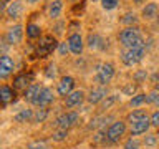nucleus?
<instances>
[{
    "mask_svg": "<svg viewBox=\"0 0 159 149\" xmlns=\"http://www.w3.org/2000/svg\"><path fill=\"white\" fill-rule=\"evenodd\" d=\"M118 38H119V43L124 48H134V47H143L144 45V40L136 27H128V28L121 30Z\"/></svg>",
    "mask_w": 159,
    "mask_h": 149,
    "instance_id": "1",
    "label": "nucleus"
},
{
    "mask_svg": "<svg viewBox=\"0 0 159 149\" xmlns=\"http://www.w3.org/2000/svg\"><path fill=\"white\" fill-rule=\"evenodd\" d=\"M144 58V45L143 47H134V48H124L121 53V61L126 66H134Z\"/></svg>",
    "mask_w": 159,
    "mask_h": 149,
    "instance_id": "2",
    "label": "nucleus"
},
{
    "mask_svg": "<svg viewBox=\"0 0 159 149\" xmlns=\"http://www.w3.org/2000/svg\"><path fill=\"white\" fill-rule=\"evenodd\" d=\"M124 134H126V123L124 121H114L111 123V126L106 129V141L109 144H116L119 142Z\"/></svg>",
    "mask_w": 159,
    "mask_h": 149,
    "instance_id": "3",
    "label": "nucleus"
},
{
    "mask_svg": "<svg viewBox=\"0 0 159 149\" xmlns=\"http://www.w3.org/2000/svg\"><path fill=\"white\" fill-rule=\"evenodd\" d=\"M57 40H55L52 35H47V37H43L40 40V43L37 45V56L38 58H45L48 56L50 53L55 52V48H57Z\"/></svg>",
    "mask_w": 159,
    "mask_h": 149,
    "instance_id": "4",
    "label": "nucleus"
},
{
    "mask_svg": "<svg viewBox=\"0 0 159 149\" xmlns=\"http://www.w3.org/2000/svg\"><path fill=\"white\" fill-rule=\"evenodd\" d=\"M114 76V66L111 63H101L96 70V81L99 84H108Z\"/></svg>",
    "mask_w": 159,
    "mask_h": 149,
    "instance_id": "5",
    "label": "nucleus"
},
{
    "mask_svg": "<svg viewBox=\"0 0 159 149\" xmlns=\"http://www.w3.org/2000/svg\"><path fill=\"white\" fill-rule=\"evenodd\" d=\"M80 121V114L78 113H75V111H68V113H65V114H61L58 119H57V126H58V129H68L71 128V126H75Z\"/></svg>",
    "mask_w": 159,
    "mask_h": 149,
    "instance_id": "6",
    "label": "nucleus"
},
{
    "mask_svg": "<svg viewBox=\"0 0 159 149\" xmlns=\"http://www.w3.org/2000/svg\"><path fill=\"white\" fill-rule=\"evenodd\" d=\"M55 101V94H53V91L50 88H43L42 89V93L38 94V98L35 99V106H38V108H47V106H50Z\"/></svg>",
    "mask_w": 159,
    "mask_h": 149,
    "instance_id": "7",
    "label": "nucleus"
},
{
    "mask_svg": "<svg viewBox=\"0 0 159 149\" xmlns=\"http://www.w3.org/2000/svg\"><path fill=\"white\" fill-rule=\"evenodd\" d=\"M23 38V28L20 27V25H15V27H10L7 30V33H5V40H7V43L10 45H15V43H20Z\"/></svg>",
    "mask_w": 159,
    "mask_h": 149,
    "instance_id": "8",
    "label": "nucleus"
},
{
    "mask_svg": "<svg viewBox=\"0 0 159 149\" xmlns=\"http://www.w3.org/2000/svg\"><path fill=\"white\" fill-rule=\"evenodd\" d=\"M73 88H75V79L71 76H63L61 79H60V83H58L57 91H58L60 96L66 98L70 93H73Z\"/></svg>",
    "mask_w": 159,
    "mask_h": 149,
    "instance_id": "9",
    "label": "nucleus"
},
{
    "mask_svg": "<svg viewBox=\"0 0 159 149\" xmlns=\"http://www.w3.org/2000/svg\"><path fill=\"white\" fill-rule=\"evenodd\" d=\"M68 45H70V50H71L73 55H81L83 52V38L80 33H71L68 37Z\"/></svg>",
    "mask_w": 159,
    "mask_h": 149,
    "instance_id": "10",
    "label": "nucleus"
},
{
    "mask_svg": "<svg viewBox=\"0 0 159 149\" xmlns=\"http://www.w3.org/2000/svg\"><path fill=\"white\" fill-rule=\"evenodd\" d=\"M13 68H15L13 60L10 58L8 55H3V56L0 58V78L5 79V78H7L10 73L13 71Z\"/></svg>",
    "mask_w": 159,
    "mask_h": 149,
    "instance_id": "11",
    "label": "nucleus"
},
{
    "mask_svg": "<svg viewBox=\"0 0 159 149\" xmlns=\"http://www.w3.org/2000/svg\"><path fill=\"white\" fill-rule=\"evenodd\" d=\"M84 101V93L81 89H76V91L70 93L66 98H65V104H66V108H76L80 106Z\"/></svg>",
    "mask_w": 159,
    "mask_h": 149,
    "instance_id": "12",
    "label": "nucleus"
},
{
    "mask_svg": "<svg viewBox=\"0 0 159 149\" xmlns=\"http://www.w3.org/2000/svg\"><path fill=\"white\" fill-rule=\"evenodd\" d=\"M149 126H151V119L149 118H144L141 121L131 124V136H138V134H146Z\"/></svg>",
    "mask_w": 159,
    "mask_h": 149,
    "instance_id": "13",
    "label": "nucleus"
},
{
    "mask_svg": "<svg viewBox=\"0 0 159 149\" xmlns=\"http://www.w3.org/2000/svg\"><path fill=\"white\" fill-rule=\"evenodd\" d=\"M42 86H40V84H30V86L25 89V93H23V99L27 103H35V99L38 98V94L42 93Z\"/></svg>",
    "mask_w": 159,
    "mask_h": 149,
    "instance_id": "14",
    "label": "nucleus"
},
{
    "mask_svg": "<svg viewBox=\"0 0 159 149\" xmlns=\"http://www.w3.org/2000/svg\"><path fill=\"white\" fill-rule=\"evenodd\" d=\"M33 79V74L32 73H22V74H18L17 78L13 79V86L17 88V89H27L28 88V83Z\"/></svg>",
    "mask_w": 159,
    "mask_h": 149,
    "instance_id": "15",
    "label": "nucleus"
},
{
    "mask_svg": "<svg viewBox=\"0 0 159 149\" xmlns=\"http://www.w3.org/2000/svg\"><path fill=\"white\" fill-rule=\"evenodd\" d=\"M106 98V89L104 88H96V89H91L88 94V103H91V104H98V103H101L103 99Z\"/></svg>",
    "mask_w": 159,
    "mask_h": 149,
    "instance_id": "16",
    "label": "nucleus"
},
{
    "mask_svg": "<svg viewBox=\"0 0 159 149\" xmlns=\"http://www.w3.org/2000/svg\"><path fill=\"white\" fill-rule=\"evenodd\" d=\"M0 99H2V104H3V106H7L10 101H13V99H15V91H13V88H10V86H2V89H0Z\"/></svg>",
    "mask_w": 159,
    "mask_h": 149,
    "instance_id": "17",
    "label": "nucleus"
},
{
    "mask_svg": "<svg viewBox=\"0 0 159 149\" xmlns=\"http://www.w3.org/2000/svg\"><path fill=\"white\" fill-rule=\"evenodd\" d=\"M157 13H159V7H157V3H146V7L143 8V17L144 18H148V20H152V18H156L157 17Z\"/></svg>",
    "mask_w": 159,
    "mask_h": 149,
    "instance_id": "18",
    "label": "nucleus"
},
{
    "mask_svg": "<svg viewBox=\"0 0 159 149\" xmlns=\"http://www.w3.org/2000/svg\"><path fill=\"white\" fill-rule=\"evenodd\" d=\"M61 10H63V3H61V0H53V2L50 3V7H48V17H52V18L60 17Z\"/></svg>",
    "mask_w": 159,
    "mask_h": 149,
    "instance_id": "19",
    "label": "nucleus"
},
{
    "mask_svg": "<svg viewBox=\"0 0 159 149\" xmlns=\"http://www.w3.org/2000/svg\"><path fill=\"white\" fill-rule=\"evenodd\" d=\"M111 116H99V118H94V119H91L89 121V129H99V128H104L106 124L111 121Z\"/></svg>",
    "mask_w": 159,
    "mask_h": 149,
    "instance_id": "20",
    "label": "nucleus"
},
{
    "mask_svg": "<svg viewBox=\"0 0 159 149\" xmlns=\"http://www.w3.org/2000/svg\"><path fill=\"white\" fill-rule=\"evenodd\" d=\"M33 116H35V113L32 111V109H22L20 113H17L15 114V123H28L30 119H33Z\"/></svg>",
    "mask_w": 159,
    "mask_h": 149,
    "instance_id": "21",
    "label": "nucleus"
},
{
    "mask_svg": "<svg viewBox=\"0 0 159 149\" xmlns=\"http://www.w3.org/2000/svg\"><path fill=\"white\" fill-rule=\"evenodd\" d=\"M104 40L99 37V35H96V33H91L88 37V47L91 48V50H98V48H104Z\"/></svg>",
    "mask_w": 159,
    "mask_h": 149,
    "instance_id": "22",
    "label": "nucleus"
},
{
    "mask_svg": "<svg viewBox=\"0 0 159 149\" xmlns=\"http://www.w3.org/2000/svg\"><path fill=\"white\" fill-rule=\"evenodd\" d=\"M144 118H148V114H146L144 109H134V111H131L128 114V123L134 124V123L141 121V119H144Z\"/></svg>",
    "mask_w": 159,
    "mask_h": 149,
    "instance_id": "23",
    "label": "nucleus"
},
{
    "mask_svg": "<svg viewBox=\"0 0 159 149\" xmlns=\"http://www.w3.org/2000/svg\"><path fill=\"white\" fill-rule=\"evenodd\" d=\"M22 3L20 2H13V3H10V7L7 8V13H8V17H12V18H18L20 15H22Z\"/></svg>",
    "mask_w": 159,
    "mask_h": 149,
    "instance_id": "24",
    "label": "nucleus"
},
{
    "mask_svg": "<svg viewBox=\"0 0 159 149\" xmlns=\"http://www.w3.org/2000/svg\"><path fill=\"white\" fill-rule=\"evenodd\" d=\"M42 35V28L35 23H28L27 25V37L28 38H38Z\"/></svg>",
    "mask_w": 159,
    "mask_h": 149,
    "instance_id": "25",
    "label": "nucleus"
},
{
    "mask_svg": "<svg viewBox=\"0 0 159 149\" xmlns=\"http://www.w3.org/2000/svg\"><path fill=\"white\" fill-rule=\"evenodd\" d=\"M143 103H148V94H136L134 98H131V101H129V106L131 108H138V106H141Z\"/></svg>",
    "mask_w": 159,
    "mask_h": 149,
    "instance_id": "26",
    "label": "nucleus"
},
{
    "mask_svg": "<svg viewBox=\"0 0 159 149\" xmlns=\"http://www.w3.org/2000/svg\"><path fill=\"white\" fill-rule=\"evenodd\" d=\"M116 101H118V96H116V94L106 96V98H104L103 101H101V109H109V108H111V106H113V104L116 103Z\"/></svg>",
    "mask_w": 159,
    "mask_h": 149,
    "instance_id": "27",
    "label": "nucleus"
},
{
    "mask_svg": "<svg viewBox=\"0 0 159 149\" xmlns=\"http://www.w3.org/2000/svg\"><path fill=\"white\" fill-rule=\"evenodd\" d=\"M48 116V109H45V108H40L37 113H35V116H33V121L35 123H43L45 119H47Z\"/></svg>",
    "mask_w": 159,
    "mask_h": 149,
    "instance_id": "28",
    "label": "nucleus"
},
{
    "mask_svg": "<svg viewBox=\"0 0 159 149\" xmlns=\"http://www.w3.org/2000/svg\"><path fill=\"white\" fill-rule=\"evenodd\" d=\"M157 141H159V139H157V134H148V136L146 138H144V146H146V147H154V146H156V144H157Z\"/></svg>",
    "mask_w": 159,
    "mask_h": 149,
    "instance_id": "29",
    "label": "nucleus"
},
{
    "mask_svg": "<svg viewBox=\"0 0 159 149\" xmlns=\"http://www.w3.org/2000/svg\"><path fill=\"white\" fill-rule=\"evenodd\" d=\"M121 23L123 25H133V23H138V17L134 13H126L124 17L121 18Z\"/></svg>",
    "mask_w": 159,
    "mask_h": 149,
    "instance_id": "30",
    "label": "nucleus"
},
{
    "mask_svg": "<svg viewBox=\"0 0 159 149\" xmlns=\"http://www.w3.org/2000/svg\"><path fill=\"white\" fill-rule=\"evenodd\" d=\"M141 146V142L138 141L136 138H129L126 142H124V149H139Z\"/></svg>",
    "mask_w": 159,
    "mask_h": 149,
    "instance_id": "31",
    "label": "nucleus"
},
{
    "mask_svg": "<svg viewBox=\"0 0 159 149\" xmlns=\"http://www.w3.org/2000/svg\"><path fill=\"white\" fill-rule=\"evenodd\" d=\"M27 149H48V144L45 141H32L27 146Z\"/></svg>",
    "mask_w": 159,
    "mask_h": 149,
    "instance_id": "32",
    "label": "nucleus"
},
{
    "mask_svg": "<svg viewBox=\"0 0 159 149\" xmlns=\"http://www.w3.org/2000/svg\"><path fill=\"white\" fill-rule=\"evenodd\" d=\"M118 3H119V0H101V5H103L104 10H113V8H116Z\"/></svg>",
    "mask_w": 159,
    "mask_h": 149,
    "instance_id": "33",
    "label": "nucleus"
},
{
    "mask_svg": "<svg viewBox=\"0 0 159 149\" xmlns=\"http://www.w3.org/2000/svg\"><path fill=\"white\" fill-rule=\"evenodd\" d=\"M148 103H151V104H154V106L159 108V93L156 91V89L148 94Z\"/></svg>",
    "mask_w": 159,
    "mask_h": 149,
    "instance_id": "34",
    "label": "nucleus"
},
{
    "mask_svg": "<svg viewBox=\"0 0 159 149\" xmlns=\"http://www.w3.org/2000/svg\"><path fill=\"white\" fill-rule=\"evenodd\" d=\"M66 136H68V131L66 129H58V131H55L53 133V139L55 141H63V139H66Z\"/></svg>",
    "mask_w": 159,
    "mask_h": 149,
    "instance_id": "35",
    "label": "nucleus"
},
{
    "mask_svg": "<svg viewBox=\"0 0 159 149\" xmlns=\"http://www.w3.org/2000/svg\"><path fill=\"white\" fill-rule=\"evenodd\" d=\"M45 74H47V78L50 79H53V78H57V66L52 63V65H48L47 66V71H45Z\"/></svg>",
    "mask_w": 159,
    "mask_h": 149,
    "instance_id": "36",
    "label": "nucleus"
},
{
    "mask_svg": "<svg viewBox=\"0 0 159 149\" xmlns=\"http://www.w3.org/2000/svg\"><path fill=\"white\" fill-rule=\"evenodd\" d=\"M151 126H154V128H159V109L157 111H154L152 114H151Z\"/></svg>",
    "mask_w": 159,
    "mask_h": 149,
    "instance_id": "37",
    "label": "nucleus"
},
{
    "mask_svg": "<svg viewBox=\"0 0 159 149\" xmlns=\"http://www.w3.org/2000/svg\"><path fill=\"white\" fill-rule=\"evenodd\" d=\"M58 52H60V55H66L68 52H71V50H70V45H68V42L60 43V45H58Z\"/></svg>",
    "mask_w": 159,
    "mask_h": 149,
    "instance_id": "38",
    "label": "nucleus"
},
{
    "mask_svg": "<svg viewBox=\"0 0 159 149\" xmlns=\"http://www.w3.org/2000/svg\"><path fill=\"white\" fill-rule=\"evenodd\" d=\"M123 91L126 93V94H133L134 91H136V84H133V83H131V84H128V86H124V88H123Z\"/></svg>",
    "mask_w": 159,
    "mask_h": 149,
    "instance_id": "39",
    "label": "nucleus"
},
{
    "mask_svg": "<svg viewBox=\"0 0 159 149\" xmlns=\"http://www.w3.org/2000/svg\"><path fill=\"white\" fill-rule=\"evenodd\" d=\"M148 76V73L146 71H138L136 74H134V79H136V81H143L144 78Z\"/></svg>",
    "mask_w": 159,
    "mask_h": 149,
    "instance_id": "40",
    "label": "nucleus"
},
{
    "mask_svg": "<svg viewBox=\"0 0 159 149\" xmlns=\"http://www.w3.org/2000/svg\"><path fill=\"white\" fill-rule=\"evenodd\" d=\"M61 28H63V23H58L57 27H55V33H61V32H63Z\"/></svg>",
    "mask_w": 159,
    "mask_h": 149,
    "instance_id": "41",
    "label": "nucleus"
},
{
    "mask_svg": "<svg viewBox=\"0 0 159 149\" xmlns=\"http://www.w3.org/2000/svg\"><path fill=\"white\" fill-rule=\"evenodd\" d=\"M7 2H8V0H0V7L5 8V5H7Z\"/></svg>",
    "mask_w": 159,
    "mask_h": 149,
    "instance_id": "42",
    "label": "nucleus"
},
{
    "mask_svg": "<svg viewBox=\"0 0 159 149\" xmlns=\"http://www.w3.org/2000/svg\"><path fill=\"white\" fill-rule=\"evenodd\" d=\"M157 78H159V70H157V71H156V74H154V76H152V79H154V81H156Z\"/></svg>",
    "mask_w": 159,
    "mask_h": 149,
    "instance_id": "43",
    "label": "nucleus"
},
{
    "mask_svg": "<svg viewBox=\"0 0 159 149\" xmlns=\"http://www.w3.org/2000/svg\"><path fill=\"white\" fill-rule=\"evenodd\" d=\"M27 2H28V3H37L38 0H27Z\"/></svg>",
    "mask_w": 159,
    "mask_h": 149,
    "instance_id": "44",
    "label": "nucleus"
},
{
    "mask_svg": "<svg viewBox=\"0 0 159 149\" xmlns=\"http://www.w3.org/2000/svg\"><path fill=\"white\" fill-rule=\"evenodd\" d=\"M73 2H76V3H80V0H73ZM81 2H83V0H81Z\"/></svg>",
    "mask_w": 159,
    "mask_h": 149,
    "instance_id": "45",
    "label": "nucleus"
},
{
    "mask_svg": "<svg viewBox=\"0 0 159 149\" xmlns=\"http://www.w3.org/2000/svg\"><path fill=\"white\" fill-rule=\"evenodd\" d=\"M157 139H159V133H157Z\"/></svg>",
    "mask_w": 159,
    "mask_h": 149,
    "instance_id": "46",
    "label": "nucleus"
},
{
    "mask_svg": "<svg viewBox=\"0 0 159 149\" xmlns=\"http://www.w3.org/2000/svg\"><path fill=\"white\" fill-rule=\"evenodd\" d=\"M93 2H98V0H93Z\"/></svg>",
    "mask_w": 159,
    "mask_h": 149,
    "instance_id": "47",
    "label": "nucleus"
}]
</instances>
